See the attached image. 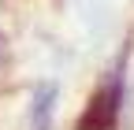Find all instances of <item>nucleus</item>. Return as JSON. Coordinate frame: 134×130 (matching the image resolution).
<instances>
[{"label": "nucleus", "mask_w": 134, "mask_h": 130, "mask_svg": "<svg viewBox=\"0 0 134 130\" xmlns=\"http://www.w3.org/2000/svg\"><path fill=\"white\" fill-rule=\"evenodd\" d=\"M56 101H60L56 82H37L34 86V93H30V130H52Z\"/></svg>", "instance_id": "1"}]
</instances>
